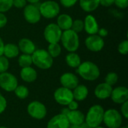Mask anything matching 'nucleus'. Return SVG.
I'll list each match as a JSON object with an SVG mask.
<instances>
[{"mask_svg": "<svg viewBox=\"0 0 128 128\" xmlns=\"http://www.w3.org/2000/svg\"><path fill=\"white\" fill-rule=\"evenodd\" d=\"M76 72L83 80L87 81H94L98 79L100 74L98 66L90 61L81 62L76 68Z\"/></svg>", "mask_w": 128, "mask_h": 128, "instance_id": "f257e3e1", "label": "nucleus"}, {"mask_svg": "<svg viewBox=\"0 0 128 128\" xmlns=\"http://www.w3.org/2000/svg\"><path fill=\"white\" fill-rule=\"evenodd\" d=\"M32 64L42 70L50 69L53 64V58L48 52L43 49L35 50L32 54Z\"/></svg>", "mask_w": 128, "mask_h": 128, "instance_id": "f03ea898", "label": "nucleus"}, {"mask_svg": "<svg viewBox=\"0 0 128 128\" xmlns=\"http://www.w3.org/2000/svg\"><path fill=\"white\" fill-rule=\"evenodd\" d=\"M104 110L103 106L98 104L91 106L85 116V122L92 128L100 126L103 122Z\"/></svg>", "mask_w": 128, "mask_h": 128, "instance_id": "7ed1b4c3", "label": "nucleus"}, {"mask_svg": "<svg viewBox=\"0 0 128 128\" xmlns=\"http://www.w3.org/2000/svg\"><path fill=\"white\" fill-rule=\"evenodd\" d=\"M60 41H62L63 47L69 52H76L80 46V38L78 34L72 29L62 31Z\"/></svg>", "mask_w": 128, "mask_h": 128, "instance_id": "20e7f679", "label": "nucleus"}, {"mask_svg": "<svg viewBox=\"0 0 128 128\" xmlns=\"http://www.w3.org/2000/svg\"><path fill=\"white\" fill-rule=\"evenodd\" d=\"M41 16H44L46 19H53L56 17L60 12L59 4L52 0H47L38 6Z\"/></svg>", "mask_w": 128, "mask_h": 128, "instance_id": "39448f33", "label": "nucleus"}, {"mask_svg": "<svg viewBox=\"0 0 128 128\" xmlns=\"http://www.w3.org/2000/svg\"><path fill=\"white\" fill-rule=\"evenodd\" d=\"M122 116L116 109H109L104 111L103 122L108 128H119L122 124Z\"/></svg>", "mask_w": 128, "mask_h": 128, "instance_id": "423d86ee", "label": "nucleus"}, {"mask_svg": "<svg viewBox=\"0 0 128 128\" xmlns=\"http://www.w3.org/2000/svg\"><path fill=\"white\" fill-rule=\"evenodd\" d=\"M27 112L32 118L36 120L44 119L47 113L45 105L38 100H34L28 104L27 106Z\"/></svg>", "mask_w": 128, "mask_h": 128, "instance_id": "0eeeda50", "label": "nucleus"}, {"mask_svg": "<svg viewBox=\"0 0 128 128\" xmlns=\"http://www.w3.org/2000/svg\"><path fill=\"white\" fill-rule=\"evenodd\" d=\"M62 30L57 26L56 23L48 24L44 31V36L45 40L49 44L58 43L61 40Z\"/></svg>", "mask_w": 128, "mask_h": 128, "instance_id": "6e6552de", "label": "nucleus"}, {"mask_svg": "<svg viewBox=\"0 0 128 128\" xmlns=\"http://www.w3.org/2000/svg\"><path fill=\"white\" fill-rule=\"evenodd\" d=\"M18 86V80L16 77L9 73L4 72L0 74V87L5 92H11L15 90Z\"/></svg>", "mask_w": 128, "mask_h": 128, "instance_id": "1a4fd4ad", "label": "nucleus"}, {"mask_svg": "<svg viewBox=\"0 0 128 128\" xmlns=\"http://www.w3.org/2000/svg\"><path fill=\"white\" fill-rule=\"evenodd\" d=\"M23 16L26 22L30 24L38 22L41 18L39 8L34 4H29L25 6L23 8Z\"/></svg>", "mask_w": 128, "mask_h": 128, "instance_id": "9d476101", "label": "nucleus"}, {"mask_svg": "<svg viewBox=\"0 0 128 128\" xmlns=\"http://www.w3.org/2000/svg\"><path fill=\"white\" fill-rule=\"evenodd\" d=\"M55 100L60 105L68 106V104L74 100L73 92L64 87L58 88L53 94Z\"/></svg>", "mask_w": 128, "mask_h": 128, "instance_id": "9b49d317", "label": "nucleus"}, {"mask_svg": "<svg viewBox=\"0 0 128 128\" xmlns=\"http://www.w3.org/2000/svg\"><path fill=\"white\" fill-rule=\"evenodd\" d=\"M85 44L88 50L97 52L103 50L104 46V40L98 34H91L85 40Z\"/></svg>", "mask_w": 128, "mask_h": 128, "instance_id": "f8f14e48", "label": "nucleus"}, {"mask_svg": "<svg viewBox=\"0 0 128 128\" xmlns=\"http://www.w3.org/2000/svg\"><path fill=\"white\" fill-rule=\"evenodd\" d=\"M112 100L118 104H122L128 101V89L125 86H118L112 88L111 96Z\"/></svg>", "mask_w": 128, "mask_h": 128, "instance_id": "ddd939ff", "label": "nucleus"}, {"mask_svg": "<svg viewBox=\"0 0 128 128\" xmlns=\"http://www.w3.org/2000/svg\"><path fill=\"white\" fill-rule=\"evenodd\" d=\"M60 83L62 87L73 90L79 85V78L74 74L67 72L60 76Z\"/></svg>", "mask_w": 128, "mask_h": 128, "instance_id": "4468645a", "label": "nucleus"}, {"mask_svg": "<svg viewBox=\"0 0 128 128\" xmlns=\"http://www.w3.org/2000/svg\"><path fill=\"white\" fill-rule=\"evenodd\" d=\"M70 126L67 116L60 113L54 116L48 122L46 128H69Z\"/></svg>", "mask_w": 128, "mask_h": 128, "instance_id": "2eb2a0df", "label": "nucleus"}, {"mask_svg": "<svg viewBox=\"0 0 128 128\" xmlns=\"http://www.w3.org/2000/svg\"><path fill=\"white\" fill-rule=\"evenodd\" d=\"M83 22H84V30L87 34L91 35V34H96L98 33V29L100 28L96 18L93 15L88 14L85 17Z\"/></svg>", "mask_w": 128, "mask_h": 128, "instance_id": "dca6fc26", "label": "nucleus"}, {"mask_svg": "<svg viewBox=\"0 0 128 128\" xmlns=\"http://www.w3.org/2000/svg\"><path fill=\"white\" fill-rule=\"evenodd\" d=\"M112 87L106 82L98 84L94 89V95L100 100H106L111 96Z\"/></svg>", "mask_w": 128, "mask_h": 128, "instance_id": "f3484780", "label": "nucleus"}, {"mask_svg": "<svg viewBox=\"0 0 128 128\" xmlns=\"http://www.w3.org/2000/svg\"><path fill=\"white\" fill-rule=\"evenodd\" d=\"M18 48L20 52H22L23 54H28L32 55L36 50L35 44L34 42L28 39V38H22L18 42Z\"/></svg>", "mask_w": 128, "mask_h": 128, "instance_id": "a211bd4d", "label": "nucleus"}, {"mask_svg": "<svg viewBox=\"0 0 128 128\" xmlns=\"http://www.w3.org/2000/svg\"><path fill=\"white\" fill-rule=\"evenodd\" d=\"M66 116L70 125H79L85 122V115L78 110H70Z\"/></svg>", "mask_w": 128, "mask_h": 128, "instance_id": "6ab92c4d", "label": "nucleus"}, {"mask_svg": "<svg viewBox=\"0 0 128 128\" xmlns=\"http://www.w3.org/2000/svg\"><path fill=\"white\" fill-rule=\"evenodd\" d=\"M20 74L21 79L26 82H33L38 78L37 71L31 66L22 68L20 70Z\"/></svg>", "mask_w": 128, "mask_h": 128, "instance_id": "aec40b11", "label": "nucleus"}, {"mask_svg": "<svg viewBox=\"0 0 128 128\" xmlns=\"http://www.w3.org/2000/svg\"><path fill=\"white\" fill-rule=\"evenodd\" d=\"M73 20H74L70 15L67 14H62L58 16L56 24L62 31H65L71 28Z\"/></svg>", "mask_w": 128, "mask_h": 128, "instance_id": "412c9836", "label": "nucleus"}, {"mask_svg": "<svg viewBox=\"0 0 128 128\" xmlns=\"http://www.w3.org/2000/svg\"><path fill=\"white\" fill-rule=\"evenodd\" d=\"M74 99L76 101H83L88 95V89L85 85H78L73 89Z\"/></svg>", "mask_w": 128, "mask_h": 128, "instance_id": "4be33fe9", "label": "nucleus"}, {"mask_svg": "<svg viewBox=\"0 0 128 128\" xmlns=\"http://www.w3.org/2000/svg\"><path fill=\"white\" fill-rule=\"evenodd\" d=\"M20 54V50L18 46L14 44H7L4 46L3 50V56H5L7 58H14L18 56Z\"/></svg>", "mask_w": 128, "mask_h": 128, "instance_id": "5701e85b", "label": "nucleus"}, {"mask_svg": "<svg viewBox=\"0 0 128 128\" xmlns=\"http://www.w3.org/2000/svg\"><path fill=\"white\" fill-rule=\"evenodd\" d=\"M80 8L86 12H92L100 5V0H79Z\"/></svg>", "mask_w": 128, "mask_h": 128, "instance_id": "b1692460", "label": "nucleus"}, {"mask_svg": "<svg viewBox=\"0 0 128 128\" xmlns=\"http://www.w3.org/2000/svg\"><path fill=\"white\" fill-rule=\"evenodd\" d=\"M65 62L66 64L72 68H77L82 62L80 56L75 52H70L67 54L65 56Z\"/></svg>", "mask_w": 128, "mask_h": 128, "instance_id": "393cba45", "label": "nucleus"}, {"mask_svg": "<svg viewBox=\"0 0 128 128\" xmlns=\"http://www.w3.org/2000/svg\"><path fill=\"white\" fill-rule=\"evenodd\" d=\"M46 51L52 56V58H56L59 56L62 52V46L58 43L49 44Z\"/></svg>", "mask_w": 128, "mask_h": 128, "instance_id": "a878e982", "label": "nucleus"}, {"mask_svg": "<svg viewBox=\"0 0 128 128\" xmlns=\"http://www.w3.org/2000/svg\"><path fill=\"white\" fill-rule=\"evenodd\" d=\"M18 64L20 68L30 67L32 64V55L28 54H22L18 58Z\"/></svg>", "mask_w": 128, "mask_h": 128, "instance_id": "bb28decb", "label": "nucleus"}, {"mask_svg": "<svg viewBox=\"0 0 128 128\" xmlns=\"http://www.w3.org/2000/svg\"><path fill=\"white\" fill-rule=\"evenodd\" d=\"M14 92L15 93V95L18 98L22 99V100L26 99L29 94V91H28V88L22 85H20V86L18 85Z\"/></svg>", "mask_w": 128, "mask_h": 128, "instance_id": "cd10ccee", "label": "nucleus"}, {"mask_svg": "<svg viewBox=\"0 0 128 128\" xmlns=\"http://www.w3.org/2000/svg\"><path fill=\"white\" fill-rule=\"evenodd\" d=\"M74 32L76 33H80L82 32L84 30V22L82 20L76 19L75 20H73V23L71 26V28Z\"/></svg>", "mask_w": 128, "mask_h": 128, "instance_id": "c85d7f7f", "label": "nucleus"}, {"mask_svg": "<svg viewBox=\"0 0 128 128\" xmlns=\"http://www.w3.org/2000/svg\"><path fill=\"white\" fill-rule=\"evenodd\" d=\"M118 80V76L115 72H110L107 74V75L105 77V82L108 85L112 86L117 83Z\"/></svg>", "mask_w": 128, "mask_h": 128, "instance_id": "c756f323", "label": "nucleus"}, {"mask_svg": "<svg viewBox=\"0 0 128 128\" xmlns=\"http://www.w3.org/2000/svg\"><path fill=\"white\" fill-rule=\"evenodd\" d=\"M13 7V0H0V12L8 11Z\"/></svg>", "mask_w": 128, "mask_h": 128, "instance_id": "7c9ffc66", "label": "nucleus"}, {"mask_svg": "<svg viewBox=\"0 0 128 128\" xmlns=\"http://www.w3.org/2000/svg\"><path fill=\"white\" fill-rule=\"evenodd\" d=\"M9 68V60L4 56H0V74L6 72Z\"/></svg>", "mask_w": 128, "mask_h": 128, "instance_id": "2f4dec72", "label": "nucleus"}, {"mask_svg": "<svg viewBox=\"0 0 128 128\" xmlns=\"http://www.w3.org/2000/svg\"><path fill=\"white\" fill-rule=\"evenodd\" d=\"M118 50L120 54L122 55H127L128 52V40H122L118 46Z\"/></svg>", "mask_w": 128, "mask_h": 128, "instance_id": "473e14b6", "label": "nucleus"}, {"mask_svg": "<svg viewBox=\"0 0 128 128\" xmlns=\"http://www.w3.org/2000/svg\"><path fill=\"white\" fill-rule=\"evenodd\" d=\"M78 1L79 0H60V3L63 7L69 8L74 6V4H76Z\"/></svg>", "mask_w": 128, "mask_h": 128, "instance_id": "72a5a7b5", "label": "nucleus"}, {"mask_svg": "<svg viewBox=\"0 0 128 128\" xmlns=\"http://www.w3.org/2000/svg\"><path fill=\"white\" fill-rule=\"evenodd\" d=\"M114 4L121 9H125L128 6V0H114Z\"/></svg>", "mask_w": 128, "mask_h": 128, "instance_id": "f704fd0d", "label": "nucleus"}, {"mask_svg": "<svg viewBox=\"0 0 128 128\" xmlns=\"http://www.w3.org/2000/svg\"><path fill=\"white\" fill-rule=\"evenodd\" d=\"M26 0H13V6L19 9L24 8L26 5Z\"/></svg>", "mask_w": 128, "mask_h": 128, "instance_id": "c9c22d12", "label": "nucleus"}, {"mask_svg": "<svg viewBox=\"0 0 128 128\" xmlns=\"http://www.w3.org/2000/svg\"><path fill=\"white\" fill-rule=\"evenodd\" d=\"M7 100L5 99V98L0 94V114H2V112H4V110L7 108Z\"/></svg>", "mask_w": 128, "mask_h": 128, "instance_id": "e433bc0d", "label": "nucleus"}, {"mask_svg": "<svg viewBox=\"0 0 128 128\" xmlns=\"http://www.w3.org/2000/svg\"><path fill=\"white\" fill-rule=\"evenodd\" d=\"M121 114L125 118H128V101H126L122 104L121 106Z\"/></svg>", "mask_w": 128, "mask_h": 128, "instance_id": "4c0bfd02", "label": "nucleus"}, {"mask_svg": "<svg viewBox=\"0 0 128 128\" xmlns=\"http://www.w3.org/2000/svg\"><path fill=\"white\" fill-rule=\"evenodd\" d=\"M79 107V104L77 103L76 100H75L74 99L73 100H71L68 104V108L69 110L72 111V110H76Z\"/></svg>", "mask_w": 128, "mask_h": 128, "instance_id": "58836bf2", "label": "nucleus"}, {"mask_svg": "<svg viewBox=\"0 0 128 128\" xmlns=\"http://www.w3.org/2000/svg\"><path fill=\"white\" fill-rule=\"evenodd\" d=\"M8 22V18L4 13L0 12V28L4 27Z\"/></svg>", "mask_w": 128, "mask_h": 128, "instance_id": "ea45409f", "label": "nucleus"}, {"mask_svg": "<svg viewBox=\"0 0 128 128\" xmlns=\"http://www.w3.org/2000/svg\"><path fill=\"white\" fill-rule=\"evenodd\" d=\"M100 37H101V38H106L107 35H108V34H109V32H108V30L106 29V28H99L98 29V33H97Z\"/></svg>", "mask_w": 128, "mask_h": 128, "instance_id": "a19ab883", "label": "nucleus"}, {"mask_svg": "<svg viewBox=\"0 0 128 128\" xmlns=\"http://www.w3.org/2000/svg\"><path fill=\"white\" fill-rule=\"evenodd\" d=\"M114 4V0H100V4L104 7H110Z\"/></svg>", "mask_w": 128, "mask_h": 128, "instance_id": "79ce46f5", "label": "nucleus"}, {"mask_svg": "<svg viewBox=\"0 0 128 128\" xmlns=\"http://www.w3.org/2000/svg\"><path fill=\"white\" fill-rule=\"evenodd\" d=\"M69 128H90L86 122L81 124H79V125H70Z\"/></svg>", "mask_w": 128, "mask_h": 128, "instance_id": "37998d69", "label": "nucleus"}, {"mask_svg": "<svg viewBox=\"0 0 128 128\" xmlns=\"http://www.w3.org/2000/svg\"><path fill=\"white\" fill-rule=\"evenodd\" d=\"M4 41H3V40L2 39V38L0 37V56H3V50H4Z\"/></svg>", "mask_w": 128, "mask_h": 128, "instance_id": "c03bdc74", "label": "nucleus"}, {"mask_svg": "<svg viewBox=\"0 0 128 128\" xmlns=\"http://www.w3.org/2000/svg\"><path fill=\"white\" fill-rule=\"evenodd\" d=\"M70 110H68V108H64L63 110H62V112H61V114H63L64 116H67V114L68 113Z\"/></svg>", "mask_w": 128, "mask_h": 128, "instance_id": "a18cd8bd", "label": "nucleus"}, {"mask_svg": "<svg viewBox=\"0 0 128 128\" xmlns=\"http://www.w3.org/2000/svg\"><path fill=\"white\" fill-rule=\"evenodd\" d=\"M26 1L30 4H37L38 2H40V0H26Z\"/></svg>", "mask_w": 128, "mask_h": 128, "instance_id": "49530a36", "label": "nucleus"}, {"mask_svg": "<svg viewBox=\"0 0 128 128\" xmlns=\"http://www.w3.org/2000/svg\"><path fill=\"white\" fill-rule=\"evenodd\" d=\"M104 128V127H101V126L100 125V126H98V127H96V128Z\"/></svg>", "mask_w": 128, "mask_h": 128, "instance_id": "de8ad7c7", "label": "nucleus"}, {"mask_svg": "<svg viewBox=\"0 0 128 128\" xmlns=\"http://www.w3.org/2000/svg\"><path fill=\"white\" fill-rule=\"evenodd\" d=\"M0 128H7V127H4V126H1Z\"/></svg>", "mask_w": 128, "mask_h": 128, "instance_id": "09e8293b", "label": "nucleus"}, {"mask_svg": "<svg viewBox=\"0 0 128 128\" xmlns=\"http://www.w3.org/2000/svg\"><path fill=\"white\" fill-rule=\"evenodd\" d=\"M119 128H128V127H122H122H120Z\"/></svg>", "mask_w": 128, "mask_h": 128, "instance_id": "8fccbe9b", "label": "nucleus"}]
</instances>
